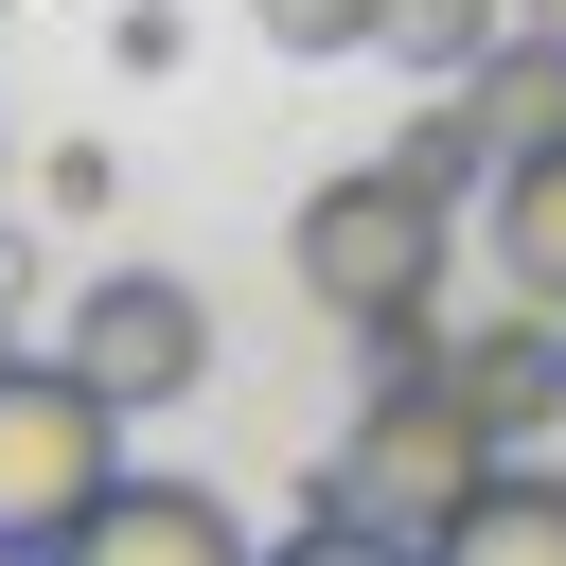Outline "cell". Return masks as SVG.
<instances>
[{"instance_id":"1","label":"cell","mask_w":566,"mask_h":566,"mask_svg":"<svg viewBox=\"0 0 566 566\" xmlns=\"http://www.w3.org/2000/svg\"><path fill=\"white\" fill-rule=\"evenodd\" d=\"M513 442L442 389V371H389L371 407H354V442L318 460V548H460V513H478V478H495Z\"/></svg>"},{"instance_id":"12","label":"cell","mask_w":566,"mask_h":566,"mask_svg":"<svg viewBox=\"0 0 566 566\" xmlns=\"http://www.w3.org/2000/svg\"><path fill=\"white\" fill-rule=\"evenodd\" d=\"M513 18H531V35H566V0H513Z\"/></svg>"},{"instance_id":"7","label":"cell","mask_w":566,"mask_h":566,"mask_svg":"<svg viewBox=\"0 0 566 566\" xmlns=\"http://www.w3.org/2000/svg\"><path fill=\"white\" fill-rule=\"evenodd\" d=\"M478 230H495V283L566 318V142H531V159H495V195H478Z\"/></svg>"},{"instance_id":"11","label":"cell","mask_w":566,"mask_h":566,"mask_svg":"<svg viewBox=\"0 0 566 566\" xmlns=\"http://www.w3.org/2000/svg\"><path fill=\"white\" fill-rule=\"evenodd\" d=\"M18 301H35V248H0V354H18Z\"/></svg>"},{"instance_id":"6","label":"cell","mask_w":566,"mask_h":566,"mask_svg":"<svg viewBox=\"0 0 566 566\" xmlns=\"http://www.w3.org/2000/svg\"><path fill=\"white\" fill-rule=\"evenodd\" d=\"M88 548H124V566H230V548H248V513H230V495H195V478H106Z\"/></svg>"},{"instance_id":"4","label":"cell","mask_w":566,"mask_h":566,"mask_svg":"<svg viewBox=\"0 0 566 566\" xmlns=\"http://www.w3.org/2000/svg\"><path fill=\"white\" fill-rule=\"evenodd\" d=\"M53 354H71V371H88L106 407H177V389L212 371V301H195L177 265H106V283H71Z\"/></svg>"},{"instance_id":"5","label":"cell","mask_w":566,"mask_h":566,"mask_svg":"<svg viewBox=\"0 0 566 566\" xmlns=\"http://www.w3.org/2000/svg\"><path fill=\"white\" fill-rule=\"evenodd\" d=\"M442 389H460L495 442H548V424H566V318H548V301H495L478 336H442Z\"/></svg>"},{"instance_id":"10","label":"cell","mask_w":566,"mask_h":566,"mask_svg":"<svg viewBox=\"0 0 566 566\" xmlns=\"http://www.w3.org/2000/svg\"><path fill=\"white\" fill-rule=\"evenodd\" d=\"M35 212H71V230H88V212H106V142H53V159H35Z\"/></svg>"},{"instance_id":"9","label":"cell","mask_w":566,"mask_h":566,"mask_svg":"<svg viewBox=\"0 0 566 566\" xmlns=\"http://www.w3.org/2000/svg\"><path fill=\"white\" fill-rule=\"evenodd\" d=\"M265 53H371V0H248Z\"/></svg>"},{"instance_id":"2","label":"cell","mask_w":566,"mask_h":566,"mask_svg":"<svg viewBox=\"0 0 566 566\" xmlns=\"http://www.w3.org/2000/svg\"><path fill=\"white\" fill-rule=\"evenodd\" d=\"M283 265H301V301L318 318H389V301H442V265H460V195L389 142V159H336L301 212H283Z\"/></svg>"},{"instance_id":"3","label":"cell","mask_w":566,"mask_h":566,"mask_svg":"<svg viewBox=\"0 0 566 566\" xmlns=\"http://www.w3.org/2000/svg\"><path fill=\"white\" fill-rule=\"evenodd\" d=\"M124 424L71 354H0V548H88L106 478H124Z\"/></svg>"},{"instance_id":"8","label":"cell","mask_w":566,"mask_h":566,"mask_svg":"<svg viewBox=\"0 0 566 566\" xmlns=\"http://www.w3.org/2000/svg\"><path fill=\"white\" fill-rule=\"evenodd\" d=\"M495 35H513V0H371V53H389L407 88H460Z\"/></svg>"}]
</instances>
